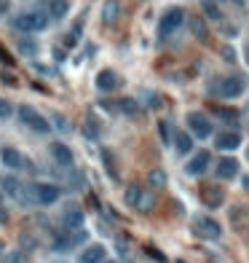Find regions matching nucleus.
Listing matches in <instances>:
<instances>
[{
	"label": "nucleus",
	"instance_id": "obj_30",
	"mask_svg": "<svg viewBox=\"0 0 249 263\" xmlns=\"http://www.w3.org/2000/svg\"><path fill=\"white\" fill-rule=\"evenodd\" d=\"M54 121H56V126H59L62 132H70V124H64V118H62V116H54Z\"/></svg>",
	"mask_w": 249,
	"mask_h": 263
},
{
	"label": "nucleus",
	"instance_id": "obj_17",
	"mask_svg": "<svg viewBox=\"0 0 249 263\" xmlns=\"http://www.w3.org/2000/svg\"><path fill=\"white\" fill-rule=\"evenodd\" d=\"M64 225H67L70 231L81 228V225H83V212H81V210H67V212H64Z\"/></svg>",
	"mask_w": 249,
	"mask_h": 263
},
{
	"label": "nucleus",
	"instance_id": "obj_23",
	"mask_svg": "<svg viewBox=\"0 0 249 263\" xmlns=\"http://www.w3.org/2000/svg\"><path fill=\"white\" fill-rule=\"evenodd\" d=\"M204 14L209 19H220L223 14H220V8H217V0H204Z\"/></svg>",
	"mask_w": 249,
	"mask_h": 263
},
{
	"label": "nucleus",
	"instance_id": "obj_3",
	"mask_svg": "<svg viewBox=\"0 0 249 263\" xmlns=\"http://www.w3.org/2000/svg\"><path fill=\"white\" fill-rule=\"evenodd\" d=\"M201 202H204L209 210H220V207L225 204V188L215 185V183L204 185V188H201Z\"/></svg>",
	"mask_w": 249,
	"mask_h": 263
},
{
	"label": "nucleus",
	"instance_id": "obj_31",
	"mask_svg": "<svg viewBox=\"0 0 249 263\" xmlns=\"http://www.w3.org/2000/svg\"><path fill=\"white\" fill-rule=\"evenodd\" d=\"M161 140H164V143H169V126L164 124V121H161Z\"/></svg>",
	"mask_w": 249,
	"mask_h": 263
},
{
	"label": "nucleus",
	"instance_id": "obj_38",
	"mask_svg": "<svg viewBox=\"0 0 249 263\" xmlns=\"http://www.w3.org/2000/svg\"><path fill=\"white\" fill-rule=\"evenodd\" d=\"M246 54H249V43H246ZM246 59H249V56H246Z\"/></svg>",
	"mask_w": 249,
	"mask_h": 263
},
{
	"label": "nucleus",
	"instance_id": "obj_18",
	"mask_svg": "<svg viewBox=\"0 0 249 263\" xmlns=\"http://www.w3.org/2000/svg\"><path fill=\"white\" fill-rule=\"evenodd\" d=\"M49 14L54 19H62L67 14V0H51V6H49Z\"/></svg>",
	"mask_w": 249,
	"mask_h": 263
},
{
	"label": "nucleus",
	"instance_id": "obj_25",
	"mask_svg": "<svg viewBox=\"0 0 249 263\" xmlns=\"http://www.w3.org/2000/svg\"><path fill=\"white\" fill-rule=\"evenodd\" d=\"M215 110H217L220 118H228V121H236V118H238V113L231 110V108H215Z\"/></svg>",
	"mask_w": 249,
	"mask_h": 263
},
{
	"label": "nucleus",
	"instance_id": "obj_13",
	"mask_svg": "<svg viewBox=\"0 0 249 263\" xmlns=\"http://www.w3.org/2000/svg\"><path fill=\"white\" fill-rule=\"evenodd\" d=\"M51 156L56 158V164H62V167H73V153H70V148H67V145L54 143V145H51Z\"/></svg>",
	"mask_w": 249,
	"mask_h": 263
},
{
	"label": "nucleus",
	"instance_id": "obj_11",
	"mask_svg": "<svg viewBox=\"0 0 249 263\" xmlns=\"http://www.w3.org/2000/svg\"><path fill=\"white\" fill-rule=\"evenodd\" d=\"M238 145H241V135H238V132H220L217 135V148L236 150Z\"/></svg>",
	"mask_w": 249,
	"mask_h": 263
},
{
	"label": "nucleus",
	"instance_id": "obj_22",
	"mask_svg": "<svg viewBox=\"0 0 249 263\" xmlns=\"http://www.w3.org/2000/svg\"><path fill=\"white\" fill-rule=\"evenodd\" d=\"M139 196H142V185H131L129 191H126V204H129V207H137Z\"/></svg>",
	"mask_w": 249,
	"mask_h": 263
},
{
	"label": "nucleus",
	"instance_id": "obj_40",
	"mask_svg": "<svg viewBox=\"0 0 249 263\" xmlns=\"http://www.w3.org/2000/svg\"><path fill=\"white\" fill-rule=\"evenodd\" d=\"M0 250H3V244H0Z\"/></svg>",
	"mask_w": 249,
	"mask_h": 263
},
{
	"label": "nucleus",
	"instance_id": "obj_24",
	"mask_svg": "<svg viewBox=\"0 0 249 263\" xmlns=\"http://www.w3.org/2000/svg\"><path fill=\"white\" fill-rule=\"evenodd\" d=\"M121 108L126 110L129 116H137V113H139V105H137L134 100H123V102H121Z\"/></svg>",
	"mask_w": 249,
	"mask_h": 263
},
{
	"label": "nucleus",
	"instance_id": "obj_2",
	"mask_svg": "<svg viewBox=\"0 0 249 263\" xmlns=\"http://www.w3.org/2000/svg\"><path fill=\"white\" fill-rule=\"evenodd\" d=\"M183 22H185V11L183 8H171V11H166L164 16H161L158 32L161 35H171V32H177L180 27H183Z\"/></svg>",
	"mask_w": 249,
	"mask_h": 263
},
{
	"label": "nucleus",
	"instance_id": "obj_21",
	"mask_svg": "<svg viewBox=\"0 0 249 263\" xmlns=\"http://www.w3.org/2000/svg\"><path fill=\"white\" fill-rule=\"evenodd\" d=\"M153 204H156V199H153L150 193H145V191H142L139 202H137V210H139V212H150V210H153Z\"/></svg>",
	"mask_w": 249,
	"mask_h": 263
},
{
	"label": "nucleus",
	"instance_id": "obj_27",
	"mask_svg": "<svg viewBox=\"0 0 249 263\" xmlns=\"http://www.w3.org/2000/svg\"><path fill=\"white\" fill-rule=\"evenodd\" d=\"M150 183H158V185H164V183H166V175L161 172V169H153V172H150Z\"/></svg>",
	"mask_w": 249,
	"mask_h": 263
},
{
	"label": "nucleus",
	"instance_id": "obj_37",
	"mask_svg": "<svg viewBox=\"0 0 249 263\" xmlns=\"http://www.w3.org/2000/svg\"><path fill=\"white\" fill-rule=\"evenodd\" d=\"M3 8H6V3H3V0H0V11H3Z\"/></svg>",
	"mask_w": 249,
	"mask_h": 263
},
{
	"label": "nucleus",
	"instance_id": "obj_15",
	"mask_svg": "<svg viewBox=\"0 0 249 263\" xmlns=\"http://www.w3.org/2000/svg\"><path fill=\"white\" fill-rule=\"evenodd\" d=\"M0 158H3V164L11 167V169H16V167L24 164V158H22V153H19L16 148H3V150H0Z\"/></svg>",
	"mask_w": 249,
	"mask_h": 263
},
{
	"label": "nucleus",
	"instance_id": "obj_39",
	"mask_svg": "<svg viewBox=\"0 0 249 263\" xmlns=\"http://www.w3.org/2000/svg\"><path fill=\"white\" fill-rule=\"evenodd\" d=\"M102 263H116V260H102Z\"/></svg>",
	"mask_w": 249,
	"mask_h": 263
},
{
	"label": "nucleus",
	"instance_id": "obj_6",
	"mask_svg": "<svg viewBox=\"0 0 249 263\" xmlns=\"http://www.w3.org/2000/svg\"><path fill=\"white\" fill-rule=\"evenodd\" d=\"M188 126H190V132H193L198 140H206L209 135H212V121H209L206 116H201V113H190V116H188Z\"/></svg>",
	"mask_w": 249,
	"mask_h": 263
},
{
	"label": "nucleus",
	"instance_id": "obj_33",
	"mask_svg": "<svg viewBox=\"0 0 249 263\" xmlns=\"http://www.w3.org/2000/svg\"><path fill=\"white\" fill-rule=\"evenodd\" d=\"M0 62H8V64H11L14 59H11V56H8V51L6 49H0Z\"/></svg>",
	"mask_w": 249,
	"mask_h": 263
},
{
	"label": "nucleus",
	"instance_id": "obj_5",
	"mask_svg": "<svg viewBox=\"0 0 249 263\" xmlns=\"http://www.w3.org/2000/svg\"><path fill=\"white\" fill-rule=\"evenodd\" d=\"M193 231L198 234L201 239H220V234H223L220 223L212 220V218H196L193 220Z\"/></svg>",
	"mask_w": 249,
	"mask_h": 263
},
{
	"label": "nucleus",
	"instance_id": "obj_19",
	"mask_svg": "<svg viewBox=\"0 0 249 263\" xmlns=\"http://www.w3.org/2000/svg\"><path fill=\"white\" fill-rule=\"evenodd\" d=\"M190 30H193V35H196V38H201V41H206V38H209V32H206V24L201 22L198 16L193 19V22H190Z\"/></svg>",
	"mask_w": 249,
	"mask_h": 263
},
{
	"label": "nucleus",
	"instance_id": "obj_20",
	"mask_svg": "<svg viewBox=\"0 0 249 263\" xmlns=\"http://www.w3.org/2000/svg\"><path fill=\"white\" fill-rule=\"evenodd\" d=\"M116 16H118V3H116V0H108V3H104V14H102V19L110 24Z\"/></svg>",
	"mask_w": 249,
	"mask_h": 263
},
{
	"label": "nucleus",
	"instance_id": "obj_1",
	"mask_svg": "<svg viewBox=\"0 0 249 263\" xmlns=\"http://www.w3.org/2000/svg\"><path fill=\"white\" fill-rule=\"evenodd\" d=\"M14 24H16V30H22V32H41L49 27V14H43V11L19 14Z\"/></svg>",
	"mask_w": 249,
	"mask_h": 263
},
{
	"label": "nucleus",
	"instance_id": "obj_26",
	"mask_svg": "<svg viewBox=\"0 0 249 263\" xmlns=\"http://www.w3.org/2000/svg\"><path fill=\"white\" fill-rule=\"evenodd\" d=\"M11 113H14L11 102H8V100H0V118H8Z\"/></svg>",
	"mask_w": 249,
	"mask_h": 263
},
{
	"label": "nucleus",
	"instance_id": "obj_4",
	"mask_svg": "<svg viewBox=\"0 0 249 263\" xmlns=\"http://www.w3.org/2000/svg\"><path fill=\"white\" fill-rule=\"evenodd\" d=\"M19 118H22V121H24V124L30 126V129L41 132V135H46V132L51 129V124H49V121H46L43 116H38V113H35L30 105H22V108H19Z\"/></svg>",
	"mask_w": 249,
	"mask_h": 263
},
{
	"label": "nucleus",
	"instance_id": "obj_35",
	"mask_svg": "<svg viewBox=\"0 0 249 263\" xmlns=\"http://www.w3.org/2000/svg\"><path fill=\"white\" fill-rule=\"evenodd\" d=\"M22 51H30V54H35V46H32V43H22Z\"/></svg>",
	"mask_w": 249,
	"mask_h": 263
},
{
	"label": "nucleus",
	"instance_id": "obj_9",
	"mask_svg": "<svg viewBox=\"0 0 249 263\" xmlns=\"http://www.w3.org/2000/svg\"><path fill=\"white\" fill-rule=\"evenodd\" d=\"M209 150H198V153L190 158V164H188V175H204L206 172V167H209Z\"/></svg>",
	"mask_w": 249,
	"mask_h": 263
},
{
	"label": "nucleus",
	"instance_id": "obj_36",
	"mask_svg": "<svg viewBox=\"0 0 249 263\" xmlns=\"http://www.w3.org/2000/svg\"><path fill=\"white\" fill-rule=\"evenodd\" d=\"M241 183H244V188L249 191V175H244V180H241Z\"/></svg>",
	"mask_w": 249,
	"mask_h": 263
},
{
	"label": "nucleus",
	"instance_id": "obj_7",
	"mask_svg": "<svg viewBox=\"0 0 249 263\" xmlns=\"http://www.w3.org/2000/svg\"><path fill=\"white\" fill-rule=\"evenodd\" d=\"M32 199H35V204H54L59 199V188L51 185V183L32 185Z\"/></svg>",
	"mask_w": 249,
	"mask_h": 263
},
{
	"label": "nucleus",
	"instance_id": "obj_16",
	"mask_svg": "<svg viewBox=\"0 0 249 263\" xmlns=\"http://www.w3.org/2000/svg\"><path fill=\"white\" fill-rule=\"evenodd\" d=\"M171 143H174L177 153H190V148H193V140H190V135H188V132H177Z\"/></svg>",
	"mask_w": 249,
	"mask_h": 263
},
{
	"label": "nucleus",
	"instance_id": "obj_14",
	"mask_svg": "<svg viewBox=\"0 0 249 263\" xmlns=\"http://www.w3.org/2000/svg\"><path fill=\"white\" fill-rule=\"evenodd\" d=\"M97 86H99L102 91L116 89V86H118V75L113 73V70H99V75H97Z\"/></svg>",
	"mask_w": 249,
	"mask_h": 263
},
{
	"label": "nucleus",
	"instance_id": "obj_28",
	"mask_svg": "<svg viewBox=\"0 0 249 263\" xmlns=\"http://www.w3.org/2000/svg\"><path fill=\"white\" fill-rule=\"evenodd\" d=\"M3 188H6L8 193H14V196L19 193V183L14 180V177H8V180H3Z\"/></svg>",
	"mask_w": 249,
	"mask_h": 263
},
{
	"label": "nucleus",
	"instance_id": "obj_10",
	"mask_svg": "<svg viewBox=\"0 0 249 263\" xmlns=\"http://www.w3.org/2000/svg\"><path fill=\"white\" fill-rule=\"evenodd\" d=\"M236 175H238V161L236 158H220V164H217V177L220 180H233Z\"/></svg>",
	"mask_w": 249,
	"mask_h": 263
},
{
	"label": "nucleus",
	"instance_id": "obj_34",
	"mask_svg": "<svg viewBox=\"0 0 249 263\" xmlns=\"http://www.w3.org/2000/svg\"><path fill=\"white\" fill-rule=\"evenodd\" d=\"M6 220H8V212H6V207L0 204V223H6Z\"/></svg>",
	"mask_w": 249,
	"mask_h": 263
},
{
	"label": "nucleus",
	"instance_id": "obj_8",
	"mask_svg": "<svg viewBox=\"0 0 249 263\" xmlns=\"http://www.w3.org/2000/svg\"><path fill=\"white\" fill-rule=\"evenodd\" d=\"M217 89H220V94H223V97H238V94L244 91V78H238V75H231V78H223Z\"/></svg>",
	"mask_w": 249,
	"mask_h": 263
},
{
	"label": "nucleus",
	"instance_id": "obj_12",
	"mask_svg": "<svg viewBox=\"0 0 249 263\" xmlns=\"http://www.w3.org/2000/svg\"><path fill=\"white\" fill-rule=\"evenodd\" d=\"M104 260V247L102 244H91L83 250V255L78 258V263H102Z\"/></svg>",
	"mask_w": 249,
	"mask_h": 263
},
{
	"label": "nucleus",
	"instance_id": "obj_32",
	"mask_svg": "<svg viewBox=\"0 0 249 263\" xmlns=\"http://www.w3.org/2000/svg\"><path fill=\"white\" fill-rule=\"evenodd\" d=\"M19 258H22V255H19V252H11V255H8V258H3V263H19Z\"/></svg>",
	"mask_w": 249,
	"mask_h": 263
},
{
	"label": "nucleus",
	"instance_id": "obj_29",
	"mask_svg": "<svg viewBox=\"0 0 249 263\" xmlns=\"http://www.w3.org/2000/svg\"><path fill=\"white\" fill-rule=\"evenodd\" d=\"M223 56H225V62H233V59H236V51L231 49V46H225V49H223Z\"/></svg>",
	"mask_w": 249,
	"mask_h": 263
}]
</instances>
